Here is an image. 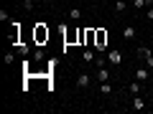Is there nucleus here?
<instances>
[{"mask_svg": "<svg viewBox=\"0 0 153 114\" xmlns=\"http://www.w3.org/2000/svg\"><path fill=\"white\" fill-rule=\"evenodd\" d=\"M120 61H123V53H120L117 48L107 51V64H110V66H120Z\"/></svg>", "mask_w": 153, "mask_h": 114, "instance_id": "f257e3e1", "label": "nucleus"}, {"mask_svg": "<svg viewBox=\"0 0 153 114\" xmlns=\"http://www.w3.org/2000/svg\"><path fill=\"white\" fill-rule=\"evenodd\" d=\"M89 84H92V76H89L87 71H82V74H76V86H79V89H87Z\"/></svg>", "mask_w": 153, "mask_h": 114, "instance_id": "f03ea898", "label": "nucleus"}, {"mask_svg": "<svg viewBox=\"0 0 153 114\" xmlns=\"http://www.w3.org/2000/svg\"><path fill=\"white\" fill-rule=\"evenodd\" d=\"M97 51H94V48H84L82 51V61H84V64H94V61H97Z\"/></svg>", "mask_w": 153, "mask_h": 114, "instance_id": "7ed1b4c3", "label": "nucleus"}, {"mask_svg": "<svg viewBox=\"0 0 153 114\" xmlns=\"http://www.w3.org/2000/svg\"><path fill=\"white\" fill-rule=\"evenodd\" d=\"M130 109H135V112H140V109H146V99H143V94H135L130 102Z\"/></svg>", "mask_w": 153, "mask_h": 114, "instance_id": "20e7f679", "label": "nucleus"}, {"mask_svg": "<svg viewBox=\"0 0 153 114\" xmlns=\"http://www.w3.org/2000/svg\"><path fill=\"white\" fill-rule=\"evenodd\" d=\"M128 94H130V96H135V94H143V81H133V84H128Z\"/></svg>", "mask_w": 153, "mask_h": 114, "instance_id": "39448f33", "label": "nucleus"}, {"mask_svg": "<svg viewBox=\"0 0 153 114\" xmlns=\"http://www.w3.org/2000/svg\"><path fill=\"white\" fill-rule=\"evenodd\" d=\"M135 36H138V33H135V28H133V26L123 28V38H125V41H135Z\"/></svg>", "mask_w": 153, "mask_h": 114, "instance_id": "423d86ee", "label": "nucleus"}, {"mask_svg": "<svg viewBox=\"0 0 153 114\" xmlns=\"http://www.w3.org/2000/svg\"><path fill=\"white\" fill-rule=\"evenodd\" d=\"M97 81L102 84V81H110V71L105 69V66H97Z\"/></svg>", "mask_w": 153, "mask_h": 114, "instance_id": "0eeeda50", "label": "nucleus"}, {"mask_svg": "<svg viewBox=\"0 0 153 114\" xmlns=\"http://www.w3.org/2000/svg\"><path fill=\"white\" fill-rule=\"evenodd\" d=\"M44 38H49V28L38 26V28H36V41H38V43H44Z\"/></svg>", "mask_w": 153, "mask_h": 114, "instance_id": "6e6552de", "label": "nucleus"}, {"mask_svg": "<svg viewBox=\"0 0 153 114\" xmlns=\"http://www.w3.org/2000/svg\"><path fill=\"white\" fill-rule=\"evenodd\" d=\"M148 76H151V69H138L135 71V79H138V81H148Z\"/></svg>", "mask_w": 153, "mask_h": 114, "instance_id": "1a4fd4ad", "label": "nucleus"}, {"mask_svg": "<svg viewBox=\"0 0 153 114\" xmlns=\"http://www.w3.org/2000/svg\"><path fill=\"white\" fill-rule=\"evenodd\" d=\"M148 56H153V51H151V48H146V46H140V48H138V58H143V61H146Z\"/></svg>", "mask_w": 153, "mask_h": 114, "instance_id": "9d476101", "label": "nucleus"}, {"mask_svg": "<svg viewBox=\"0 0 153 114\" xmlns=\"http://www.w3.org/2000/svg\"><path fill=\"white\" fill-rule=\"evenodd\" d=\"M100 94H105V96H107V94H112V86H110V81H102V84H100Z\"/></svg>", "mask_w": 153, "mask_h": 114, "instance_id": "9b49d317", "label": "nucleus"}, {"mask_svg": "<svg viewBox=\"0 0 153 114\" xmlns=\"http://www.w3.org/2000/svg\"><path fill=\"white\" fill-rule=\"evenodd\" d=\"M125 8H128L125 0H115V13H125Z\"/></svg>", "mask_w": 153, "mask_h": 114, "instance_id": "f8f14e48", "label": "nucleus"}, {"mask_svg": "<svg viewBox=\"0 0 153 114\" xmlns=\"http://www.w3.org/2000/svg\"><path fill=\"white\" fill-rule=\"evenodd\" d=\"M69 18H71V20H82V10H79V8H71V10H69Z\"/></svg>", "mask_w": 153, "mask_h": 114, "instance_id": "ddd939ff", "label": "nucleus"}, {"mask_svg": "<svg viewBox=\"0 0 153 114\" xmlns=\"http://www.w3.org/2000/svg\"><path fill=\"white\" fill-rule=\"evenodd\" d=\"M33 61H36V64H41V61H44V51H41V48L33 51Z\"/></svg>", "mask_w": 153, "mask_h": 114, "instance_id": "4468645a", "label": "nucleus"}, {"mask_svg": "<svg viewBox=\"0 0 153 114\" xmlns=\"http://www.w3.org/2000/svg\"><path fill=\"white\" fill-rule=\"evenodd\" d=\"M13 61H16V53H13V51H8V53H5V64H13Z\"/></svg>", "mask_w": 153, "mask_h": 114, "instance_id": "2eb2a0df", "label": "nucleus"}, {"mask_svg": "<svg viewBox=\"0 0 153 114\" xmlns=\"http://www.w3.org/2000/svg\"><path fill=\"white\" fill-rule=\"evenodd\" d=\"M133 8H138V10H140V8H146V0H133Z\"/></svg>", "mask_w": 153, "mask_h": 114, "instance_id": "dca6fc26", "label": "nucleus"}, {"mask_svg": "<svg viewBox=\"0 0 153 114\" xmlns=\"http://www.w3.org/2000/svg\"><path fill=\"white\" fill-rule=\"evenodd\" d=\"M18 51H21L23 56H28V53H31V46H26V43H23V46H21V48H18Z\"/></svg>", "mask_w": 153, "mask_h": 114, "instance_id": "f3484780", "label": "nucleus"}, {"mask_svg": "<svg viewBox=\"0 0 153 114\" xmlns=\"http://www.w3.org/2000/svg\"><path fill=\"white\" fill-rule=\"evenodd\" d=\"M23 5H26V10H33V0H23Z\"/></svg>", "mask_w": 153, "mask_h": 114, "instance_id": "a211bd4d", "label": "nucleus"}, {"mask_svg": "<svg viewBox=\"0 0 153 114\" xmlns=\"http://www.w3.org/2000/svg\"><path fill=\"white\" fill-rule=\"evenodd\" d=\"M146 64H148V69H153V56H148V58H146Z\"/></svg>", "mask_w": 153, "mask_h": 114, "instance_id": "6ab92c4d", "label": "nucleus"}, {"mask_svg": "<svg viewBox=\"0 0 153 114\" xmlns=\"http://www.w3.org/2000/svg\"><path fill=\"white\" fill-rule=\"evenodd\" d=\"M148 20H153V8H148Z\"/></svg>", "mask_w": 153, "mask_h": 114, "instance_id": "aec40b11", "label": "nucleus"}, {"mask_svg": "<svg viewBox=\"0 0 153 114\" xmlns=\"http://www.w3.org/2000/svg\"><path fill=\"white\" fill-rule=\"evenodd\" d=\"M146 5H153V0H146Z\"/></svg>", "mask_w": 153, "mask_h": 114, "instance_id": "412c9836", "label": "nucleus"}, {"mask_svg": "<svg viewBox=\"0 0 153 114\" xmlns=\"http://www.w3.org/2000/svg\"><path fill=\"white\" fill-rule=\"evenodd\" d=\"M3 3H10V0H3Z\"/></svg>", "mask_w": 153, "mask_h": 114, "instance_id": "4be33fe9", "label": "nucleus"}, {"mask_svg": "<svg viewBox=\"0 0 153 114\" xmlns=\"http://www.w3.org/2000/svg\"><path fill=\"white\" fill-rule=\"evenodd\" d=\"M130 3H133V0H130Z\"/></svg>", "mask_w": 153, "mask_h": 114, "instance_id": "5701e85b", "label": "nucleus"}]
</instances>
